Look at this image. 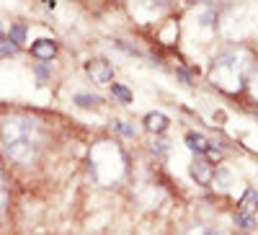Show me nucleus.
Wrapping results in <instances>:
<instances>
[{"mask_svg": "<svg viewBox=\"0 0 258 235\" xmlns=\"http://www.w3.org/2000/svg\"><path fill=\"white\" fill-rule=\"evenodd\" d=\"M44 124L34 114H8L0 122V150L16 165H34L44 150Z\"/></svg>", "mask_w": 258, "mask_h": 235, "instance_id": "nucleus-1", "label": "nucleus"}, {"mask_svg": "<svg viewBox=\"0 0 258 235\" xmlns=\"http://www.w3.org/2000/svg\"><path fill=\"white\" fill-rule=\"evenodd\" d=\"M250 73V54L245 49H230L214 60L209 80L227 93H238Z\"/></svg>", "mask_w": 258, "mask_h": 235, "instance_id": "nucleus-2", "label": "nucleus"}, {"mask_svg": "<svg viewBox=\"0 0 258 235\" xmlns=\"http://www.w3.org/2000/svg\"><path fill=\"white\" fill-rule=\"evenodd\" d=\"M126 173V155L116 142H98L91 150V176L101 186H114Z\"/></svg>", "mask_w": 258, "mask_h": 235, "instance_id": "nucleus-3", "label": "nucleus"}, {"mask_svg": "<svg viewBox=\"0 0 258 235\" xmlns=\"http://www.w3.org/2000/svg\"><path fill=\"white\" fill-rule=\"evenodd\" d=\"M85 73H88V78L96 85H106V83H111V78H114V68L106 60H101V57L91 60L88 65H85Z\"/></svg>", "mask_w": 258, "mask_h": 235, "instance_id": "nucleus-4", "label": "nucleus"}, {"mask_svg": "<svg viewBox=\"0 0 258 235\" xmlns=\"http://www.w3.org/2000/svg\"><path fill=\"white\" fill-rule=\"evenodd\" d=\"M191 176L197 179V184H202V186H209L212 184V176H214V168H212V163L207 160V158H197L194 160V165H191Z\"/></svg>", "mask_w": 258, "mask_h": 235, "instance_id": "nucleus-5", "label": "nucleus"}, {"mask_svg": "<svg viewBox=\"0 0 258 235\" xmlns=\"http://www.w3.org/2000/svg\"><path fill=\"white\" fill-rule=\"evenodd\" d=\"M31 54L36 60H41V62H47V60H52L57 54V44H54L52 39H36L34 44H31Z\"/></svg>", "mask_w": 258, "mask_h": 235, "instance_id": "nucleus-6", "label": "nucleus"}, {"mask_svg": "<svg viewBox=\"0 0 258 235\" xmlns=\"http://www.w3.org/2000/svg\"><path fill=\"white\" fill-rule=\"evenodd\" d=\"M145 124H147V130H150V132H165L170 122H168L165 114L153 111V114H147V116H145Z\"/></svg>", "mask_w": 258, "mask_h": 235, "instance_id": "nucleus-7", "label": "nucleus"}, {"mask_svg": "<svg viewBox=\"0 0 258 235\" xmlns=\"http://www.w3.org/2000/svg\"><path fill=\"white\" fill-rule=\"evenodd\" d=\"M258 209V191L255 189H245V194L240 199V215H253V212Z\"/></svg>", "mask_w": 258, "mask_h": 235, "instance_id": "nucleus-8", "label": "nucleus"}, {"mask_svg": "<svg viewBox=\"0 0 258 235\" xmlns=\"http://www.w3.org/2000/svg\"><path fill=\"white\" fill-rule=\"evenodd\" d=\"M186 145H188V150L204 155L207 147H209V140H207L204 135H199V132H188V135H186Z\"/></svg>", "mask_w": 258, "mask_h": 235, "instance_id": "nucleus-9", "label": "nucleus"}, {"mask_svg": "<svg viewBox=\"0 0 258 235\" xmlns=\"http://www.w3.org/2000/svg\"><path fill=\"white\" fill-rule=\"evenodd\" d=\"M183 235H222V232L212 225H191L183 230Z\"/></svg>", "mask_w": 258, "mask_h": 235, "instance_id": "nucleus-10", "label": "nucleus"}, {"mask_svg": "<svg viewBox=\"0 0 258 235\" xmlns=\"http://www.w3.org/2000/svg\"><path fill=\"white\" fill-rule=\"evenodd\" d=\"M8 202V184H6V173H3V165H0V212H3Z\"/></svg>", "mask_w": 258, "mask_h": 235, "instance_id": "nucleus-11", "label": "nucleus"}, {"mask_svg": "<svg viewBox=\"0 0 258 235\" xmlns=\"http://www.w3.org/2000/svg\"><path fill=\"white\" fill-rule=\"evenodd\" d=\"M111 93H114V98H119L121 103H129V101H132V93H129V91L124 88V85H119V83H114Z\"/></svg>", "mask_w": 258, "mask_h": 235, "instance_id": "nucleus-12", "label": "nucleus"}, {"mask_svg": "<svg viewBox=\"0 0 258 235\" xmlns=\"http://www.w3.org/2000/svg\"><path fill=\"white\" fill-rule=\"evenodd\" d=\"M24 36H26V29H24V26H11V31H8V39L13 41L16 47L21 44V41H24Z\"/></svg>", "mask_w": 258, "mask_h": 235, "instance_id": "nucleus-13", "label": "nucleus"}, {"mask_svg": "<svg viewBox=\"0 0 258 235\" xmlns=\"http://www.w3.org/2000/svg\"><path fill=\"white\" fill-rule=\"evenodd\" d=\"M75 101H78L80 106H98V103H101V98L88 96V93H78V96H75Z\"/></svg>", "mask_w": 258, "mask_h": 235, "instance_id": "nucleus-14", "label": "nucleus"}, {"mask_svg": "<svg viewBox=\"0 0 258 235\" xmlns=\"http://www.w3.org/2000/svg\"><path fill=\"white\" fill-rule=\"evenodd\" d=\"M16 52V44H11V39L0 34V54H13Z\"/></svg>", "mask_w": 258, "mask_h": 235, "instance_id": "nucleus-15", "label": "nucleus"}, {"mask_svg": "<svg viewBox=\"0 0 258 235\" xmlns=\"http://www.w3.org/2000/svg\"><path fill=\"white\" fill-rule=\"evenodd\" d=\"M140 6H145V8H153V11H158V8H165L170 0H137Z\"/></svg>", "mask_w": 258, "mask_h": 235, "instance_id": "nucleus-16", "label": "nucleus"}, {"mask_svg": "<svg viewBox=\"0 0 258 235\" xmlns=\"http://www.w3.org/2000/svg\"><path fill=\"white\" fill-rule=\"evenodd\" d=\"M114 130L121 132V135H126V137H135V127H129L126 122H114Z\"/></svg>", "mask_w": 258, "mask_h": 235, "instance_id": "nucleus-17", "label": "nucleus"}, {"mask_svg": "<svg viewBox=\"0 0 258 235\" xmlns=\"http://www.w3.org/2000/svg\"><path fill=\"white\" fill-rule=\"evenodd\" d=\"M250 93H253V98L258 101V65L250 70Z\"/></svg>", "mask_w": 258, "mask_h": 235, "instance_id": "nucleus-18", "label": "nucleus"}, {"mask_svg": "<svg viewBox=\"0 0 258 235\" xmlns=\"http://www.w3.org/2000/svg\"><path fill=\"white\" fill-rule=\"evenodd\" d=\"M44 6L47 8H54V0H44Z\"/></svg>", "mask_w": 258, "mask_h": 235, "instance_id": "nucleus-19", "label": "nucleus"}]
</instances>
